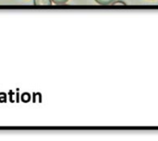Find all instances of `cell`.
Here are the masks:
<instances>
[{"label": "cell", "mask_w": 158, "mask_h": 141, "mask_svg": "<svg viewBox=\"0 0 158 141\" xmlns=\"http://www.w3.org/2000/svg\"><path fill=\"white\" fill-rule=\"evenodd\" d=\"M69 0H52V2L56 5H64L68 2Z\"/></svg>", "instance_id": "3957f363"}, {"label": "cell", "mask_w": 158, "mask_h": 141, "mask_svg": "<svg viewBox=\"0 0 158 141\" xmlns=\"http://www.w3.org/2000/svg\"><path fill=\"white\" fill-rule=\"evenodd\" d=\"M112 5H114V6H118V5H122V6H125L126 5V3L124 2V1H122V0H116Z\"/></svg>", "instance_id": "277c9868"}, {"label": "cell", "mask_w": 158, "mask_h": 141, "mask_svg": "<svg viewBox=\"0 0 158 141\" xmlns=\"http://www.w3.org/2000/svg\"><path fill=\"white\" fill-rule=\"evenodd\" d=\"M52 0H33L34 6H51Z\"/></svg>", "instance_id": "6da1fadb"}, {"label": "cell", "mask_w": 158, "mask_h": 141, "mask_svg": "<svg viewBox=\"0 0 158 141\" xmlns=\"http://www.w3.org/2000/svg\"><path fill=\"white\" fill-rule=\"evenodd\" d=\"M98 5L101 6H107V5H112L116 0H94Z\"/></svg>", "instance_id": "7a4b0ae2"}]
</instances>
